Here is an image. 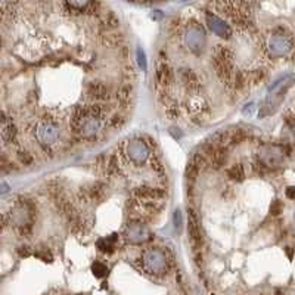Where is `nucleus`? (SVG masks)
I'll return each instance as SVG.
<instances>
[{"label": "nucleus", "instance_id": "nucleus-1", "mask_svg": "<svg viewBox=\"0 0 295 295\" xmlns=\"http://www.w3.org/2000/svg\"><path fill=\"white\" fill-rule=\"evenodd\" d=\"M74 131L83 137H93L99 134L106 126V115L103 108L99 105L77 106L71 120Z\"/></svg>", "mask_w": 295, "mask_h": 295}, {"label": "nucleus", "instance_id": "nucleus-2", "mask_svg": "<svg viewBox=\"0 0 295 295\" xmlns=\"http://www.w3.org/2000/svg\"><path fill=\"white\" fill-rule=\"evenodd\" d=\"M142 269L152 276H164L170 270V258L167 252L158 246L146 248L140 257Z\"/></svg>", "mask_w": 295, "mask_h": 295}, {"label": "nucleus", "instance_id": "nucleus-3", "mask_svg": "<svg viewBox=\"0 0 295 295\" xmlns=\"http://www.w3.org/2000/svg\"><path fill=\"white\" fill-rule=\"evenodd\" d=\"M266 50L270 58H285L294 50V39L288 30L276 27L266 40Z\"/></svg>", "mask_w": 295, "mask_h": 295}, {"label": "nucleus", "instance_id": "nucleus-4", "mask_svg": "<svg viewBox=\"0 0 295 295\" xmlns=\"http://www.w3.org/2000/svg\"><path fill=\"white\" fill-rule=\"evenodd\" d=\"M9 223L21 233L28 235L34 225V207L28 199H21L8 214Z\"/></svg>", "mask_w": 295, "mask_h": 295}, {"label": "nucleus", "instance_id": "nucleus-5", "mask_svg": "<svg viewBox=\"0 0 295 295\" xmlns=\"http://www.w3.org/2000/svg\"><path fill=\"white\" fill-rule=\"evenodd\" d=\"M213 64L215 68L217 76L221 82L230 84L232 77L235 74L233 68V52L223 45H217L213 50Z\"/></svg>", "mask_w": 295, "mask_h": 295}, {"label": "nucleus", "instance_id": "nucleus-6", "mask_svg": "<svg viewBox=\"0 0 295 295\" xmlns=\"http://www.w3.org/2000/svg\"><path fill=\"white\" fill-rule=\"evenodd\" d=\"M34 136L39 140V143L45 148H52L59 142L61 129L55 118L45 117L34 127Z\"/></svg>", "mask_w": 295, "mask_h": 295}, {"label": "nucleus", "instance_id": "nucleus-7", "mask_svg": "<svg viewBox=\"0 0 295 295\" xmlns=\"http://www.w3.org/2000/svg\"><path fill=\"white\" fill-rule=\"evenodd\" d=\"M183 43L189 49V52L198 55L204 50L205 45H207V34L204 27L195 21L191 19L186 27L183 30Z\"/></svg>", "mask_w": 295, "mask_h": 295}, {"label": "nucleus", "instance_id": "nucleus-8", "mask_svg": "<svg viewBox=\"0 0 295 295\" xmlns=\"http://www.w3.org/2000/svg\"><path fill=\"white\" fill-rule=\"evenodd\" d=\"M126 155L134 165H145L148 161H151L154 154L151 151V146L143 139L134 137L126 145Z\"/></svg>", "mask_w": 295, "mask_h": 295}, {"label": "nucleus", "instance_id": "nucleus-9", "mask_svg": "<svg viewBox=\"0 0 295 295\" xmlns=\"http://www.w3.org/2000/svg\"><path fill=\"white\" fill-rule=\"evenodd\" d=\"M285 158V148L280 145H262L258 148V161L267 168L279 167Z\"/></svg>", "mask_w": 295, "mask_h": 295}, {"label": "nucleus", "instance_id": "nucleus-10", "mask_svg": "<svg viewBox=\"0 0 295 295\" xmlns=\"http://www.w3.org/2000/svg\"><path fill=\"white\" fill-rule=\"evenodd\" d=\"M188 233L195 252L201 251L204 245V232H202L199 217L194 208H188Z\"/></svg>", "mask_w": 295, "mask_h": 295}, {"label": "nucleus", "instance_id": "nucleus-11", "mask_svg": "<svg viewBox=\"0 0 295 295\" xmlns=\"http://www.w3.org/2000/svg\"><path fill=\"white\" fill-rule=\"evenodd\" d=\"M124 239L130 244H143L146 241H149L151 233L148 230V228L143 225V221L136 218L131 220L130 223L124 229Z\"/></svg>", "mask_w": 295, "mask_h": 295}, {"label": "nucleus", "instance_id": "nucleus-12", "mask_svg": "<svg viewBox=\"0 0 295 295\" xmlns=\"http://www.w3.org/2000/svg\"><path fill=\"white\" fill-rule=\"evenodd\" d=\"M205 22L208 24L210 30L215 35H218L220 39H226L228 40V39H230L232 34H233L232 27L225 19H221L218 15H215V14H213L210 11L205 12Z\"/></svg>", "mask_w": 295, "mask_h": 295}, {"label": "nucleus", "instance_id": "nucleus-13", "mask_svg": "<svg viewBox=\"0 0 295 295\" xmlns=\"http://www.w3.org/2000/svg\"><path fill=\"white\" fill-rule=\"evenodd\" d=\"M295 83V74H285L280 76L278 80H275L269 87H267V95H285L286 90Z\"/></svg>", "mask_w": 295, "mask_h": 295}, {"label": "nucleus", "instance_id": "nucleus-14", "mask_svg": "<svg viewBox=\"0 0 295 295\" xmlns=\"http://www.w3.org/2000/svg\"><path fill=\"white\" fill-rule=\"evenodd\" d=\"M79 197L84 201V202H90V201H100L105 197V184L100 181L92 183L90 186L84 188L80 191Z\"/></svg>", "mask_w": 295, "mask_h": 295}, {"label": "nucleus", "instance_id": "nucleus-15", "mask_svg": "<svg viewBox=\"0 0 295 295\" xmlns=\"http://www.w3.org/2000/svg\"><path fill=\"white\" fill-rule=\"evenodd\" d=\"M177 76L180 83L186 87L188 90H198L199 89V80L197 77V74L191 68H179Z\"/></svg>", "mask_w": 295, "mask_h": 295}, {"label": "nucleus", "instance_id": "nucleus-16", "mask_svg": "<svg viewBox=\"0 0 295 295\" xmlns=\"http://www.w3.org/2000/svg\"><path fill=\"white\" fill-rule=\"evenodd\" d=\"M0 133H2V140H3L5 145L16 142L18 130H16L15 124L12 123V120L8 118L5 113H2V130H0Z\"/></svg>", "mask_w": 295, "mask_h": 295}, {"label": "nucleus", "instance_id": "nucleus-17", "mask_svg": "<svg viewBox=\"0 0 295 295\" xmlns=\"http://www.w3.org/2000/svg\"><path fill=\"white\" fill-rule=\"evenodd\" d=\"M155 79H157V83L160 87L163 89H167L170 86V83L173 82V72L168 66L167 62H160L158 66H157V72H155Z\"/></svg>", "mask_w": 295, "mask_h": 295}, {"label": "nucleus", "instance_id": "nucleus-18", "mask_svg": "<svg viewBox=\"0 0 295 295\" xmlns=\"http://www.w3.org/2000/svg\"><path fill=\"white\" fill-rule=\"evenodd\" d=\"M87 93L95 100H105L109 96V89L102 82H92L87 86Z\"/></svg>", "mask_w": 295, "mask_h": 295}, {"label": "nucleus", "instance_id": "nucleus-19", "mask_svg": "<svg viewBox=\"0 0 295 295\" xmlns=\"http://www.w3.org/2000/svg\"><path fill=\"white\" fill-rule=\"evenodd\" d=\"M118 241V235L117 233H113L111 236H106V238H100L98 242H96V246L100 252L103 254H113L115 251V242Z\"/></svg>", "mask_w": 295, "mask_h": 295}, {"label": "nucleus", "instance_id": "nucleus-20", "mask_svg": "<svg viewBox=\"0 0 295 295\" xmlns=\"http://www.w3.org/2000/svg\"><path fill=\"white\" fill-rule=\"evenodd\" d=\"M228 176L232 179V180H236V181H242L245 179V167L242 164H235L232 165L229 170H228Z\"/></svg>", "mask_w": 295, "mask_h": 295}, {"label": "nucleus", "instance_id": "nucleus-21", "mask_svg": "<svg viewBox=\"0 0 295 295\" xmlns=\"http://www.w3.org/2000/svg\"><path fill=\"white\" fill-rule=\"evenodd\" d=\"M199 171H201V168H199L195 163L189 161V163H188V167H186V179H188L191 183H194V181L197 180Z\"/></svg>", "mask_w": 295, "mask_h": 295}, {"label": "nucleus", "instance_id": "nucleus-22", "mask_svg": "<svg viewBox=\"0 0 295 295\" xmlns=\"http://www.w3.org/2000/svg\"><path fill=\"white\" fill-rule=\"evenodd\" d=\"M108 267L103 264V263H100V262H95L93 264H92V272H93V275L96 276V278H99V279H102V278H105L106 275H108Z\"/></svg>", "mask_w": 295, "mask_h": 295}, {"label": "nucleus", "instance_id": "nucleus-23", "mask_svg": "<svg viewBox=\"0 0 295 295\" xmlns=\"http://www.w3.org/2000/svg\"><path fill=\"white\" fill-rule=\"evenodd\" d=\"M33 254H34L37 258H40V260L46 262V263H48V262L50 263V262L53 260V255H52V252H50L48 248H37Z\"/></svg>", "mask_w": 295, "mask_h": 295}, {"label": "nucleus", "instance_id": "nucleus-24", "mask_svg": "<svg viewBox=\"0 0 295 295\" xmlns=\"http://www.w3.org/2000/svg\"><path fill=\"white\" fill-rule=\"evenodd\" d=\"M136 56H137L139 66H140L143 71H146V69H148V62H146V55H145V52H143L142 48H137V50H136Z\"/></svg>", "mask_w": 295, "mask_h": 295}, {"label": "nucleus", "instance_id": "nucleus-25", "mask_svg": "<svg viewBox=\"0 0 295 295\" xmlns=\"http://www.w3.org/2000/svg\"><path fill=\"white\" fill-rule=\"evenodd\" d=\"M173 223H174V229L179 232L181 229V225H183V217H181V213L180 210H176L174 214H173Z\"/></svg>", "mask_w": 295, "mask_h": 295}, {"label": "nucleus", "instance_id": "nucleus-26", "mask_svg": "<svg viewBox=\"0 0 295 295\" xmlns=\"http://www.w3.org/2000/svg\"><path fill=\"white\" fill-rule=\"evenodd\" d=\"M18 157H19V160H21V163H22L24 165H30V164H33V161H34L33 155L28 154L27 151H19V152H18Z\"/></svg>", "mask_w": 295, "mask_h": 295}, {"label": "nucleus", "instance_id": "nucleus-27", "mask_svg": "<svg viewBox=\"0 0 295 295\" xmlns=\"http://www.w3.org/2000/svg\"><path fill=\"white\" fill-rule=\"evenodd\" d=\"M117 98L123 102L129 100L130 99V87L124 86V87H120V90L117 92Z\"/></svg>", "mask_w": 295, "mask_h": 295}, {"label": "nucleus", "instance_id": "nucleus-28", "mask_svg": "<svg viewBox=\"0 0 295 295\" xmlns=\"http://www.w3.org/2000/svg\"><path fill=\"white\" fill-rule=\"evenodd\" d=\"M255 103L254 102H249V103H246L245 106H244V109H242V114L244 115H248V117H251L254 113H255Z\"/></svg>", "mask_w": 295, "mask_h": 295}, {"label": "nucleus", "instance_id": "nucleus-29", "mask_svg": "<svg viewBox=\"0 0 295 295\" xmlns=\"http://www.w3.org/2000/svg\"><path fill=\"white\" fill-rule=\"evenodd\" d=\"M282 211V202L280 201H273L272 202V205H270V214H273V215H278L279 213Z\"/></svg>", "mask_w": 295, "mask_h": 295}, {"label": "nucleus", "instance_id": "nucleus-30", "mask_svg": "<svg viewBox=\"0 0 295 295\" xmlns=\"http://www.w3.org/2000/svg\"><path fill=\"white\" fill-rule=\"evenodd\" d=\"M264 71H262V69H257V71H254L252 74H251V77H252V83H258L260 80H263V77H264Z\"/></svg>", "mask_w": 295, "mask_h": 295}, {"label": "nucleus", "instance_id": "nucleus-31", "mask_svg": "<svg viewBox=\"0 0 295 295\" xmlns=\"http://www.w3.org/2000/svg\"><path fill=\"white\" fill-rule=\"evenodd\" d=\"M124 121H126V118L121 115H114L113 118H111V124H113L114 127H121L124 124Z\"/></svg>", "mask_w": 295, "mask_h": 295}, {"label": "nucleus", "instance_id": "nucleus-32", "mask_svg": "<svg viewBox=\"0 0 295 295\" xmlns=\"http://www.w3.org/2000/svg\"><path fill=\"white\" fill-rule=\"evenodd\" d=\"M19 255H21V257H28V255H31V249H30V246H21V249H19Z\"/></svg>", "mask_w": 295, "mask_h": 295}, {"label": "nucleus", "instance_id": "nucleus-33", "mask_svg": "<svg viewBox=\"0 0 295 295\" xmlns=\"http://www.w3.org/2000/svg\"><path fill=\"white\" fill-rule=\"evenodd\" d=\"M286 197L291 198V199L295 198V188H288V189H286Z\"/></svg>", "mask_w": 295, "mask_h": 295}, {"label": "nucleus", "instance_id": "nucleus-34", "mask_svg": "<svg viewBox=\"0 0 295 295\" xmlns=\"http://www.w3.org/2000/svg\"><path fill=\"white\" fill-rule=\"evenodd\" d=\"M155 14H152L151 16H152V19H158V18H161L163 16V14H161V11H154Z\"/></svg>", "mask_w": 295, "mask_h": 295}, {"label": "nucleus", "instance_id": "nucleus-35", "mask_svg": "<svg viewBox=\"0 0 295 295\" xmlns=\"http://www.w3.org/2000/svg\"><path fill=\"white\" fill-rule=\"evenodd\" d=\"M8 191H9V186L6 183H2V194H6Z\"/></svg>", "mask_w": 295, "mask_h": 295}, {"label": "nucleus", "instance_id": "nucleus-36", "mask_svg": "<svg viewBox=\"0 0 295 295\" xmlns=\"http://www.w3.org/2000/svg\"><path fill=\"white\" fill-rule=\"evenodd\" d=\"M292 131H294V134H295V121H294V124H292Z\"/></svg>", "mask_w": 295, "mask_h": 295}, {"label": "nucleus", "instance_id": "nucleus-37", "mask_svg": "<svg viewBox=\"0 0 295 295\" xmlns=\"http://www.w3.org/2000/svg\"><path fill=\"white\" fill-rule=\"evenodd\" d=\"M211 295H214V294H211Z\"/></svg>", "mask_w": 295, "mask_h": 295}]
</instances>
